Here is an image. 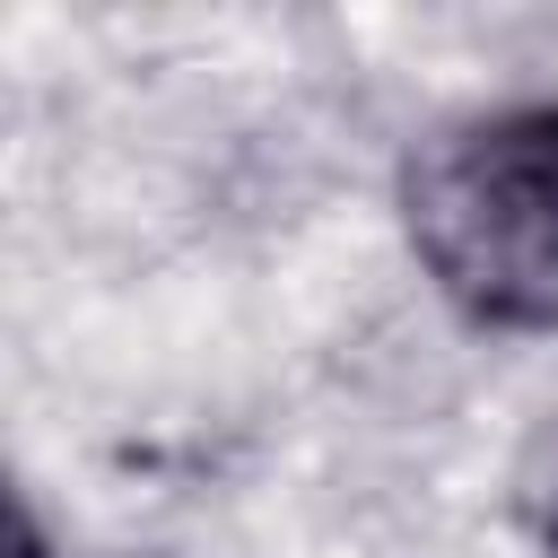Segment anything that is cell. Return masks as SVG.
Returning <instances> with one entry per match:
<instances>
[{
	"label": "cell",
	"mask_w": 558,
	"mask_h": 558,
	"mask_svg": "<svg viewBox=\"0 0 558 558\" xmlns=\"http://www.w3.org/2000/svg\"><path fill=\"white\" fill-rule=\"evenodd\" d=\"M392 201L410 262L471 331H558V96L436 122Z\"/></svg>",
	"instance_id": "cell-1"
},
{
	"label": "cell",
	"mask_w": 558,
	"mask_h": 558,
	"mask_svg": "<svg viewBox=\"0 0 558 558\" xmlns=\"http://www.w3.org/2000/svg\"><path fill=\"white\" fill-rule=\"evenodd\" d=\"M514 514H523V541H532V558H558V418H549V427L532 436V453H523Z\"/></svg>",
	"instance_id": "cell-2"
},
{
	"label": "cell",
	"mask_w": 558,
	"mask_h": 558,
	"mask_svg": "<svg viewBox=\"0 0 558 558\" xmlns=\"http://www.w3.org/2000/svg\"><path fill=\"white\" fill-rule=\"evenodd\" d=\"M9 558H52V541H44V523H35V506H26V497L9 506Z\"/></svg>",
	"instance_id": "cell-3"
}]
</instances>
